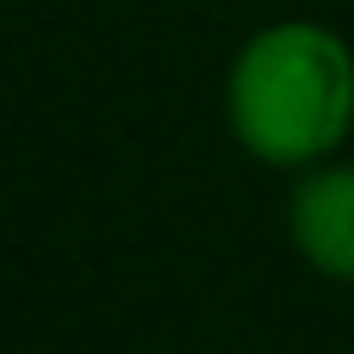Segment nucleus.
Wrapping results in <instances>:
<instances>
[{
  "mask_svg": "<svg viewBox=\"0 0 354 354\" xmlns=\"http://www.w3.org/2000/svg\"><path fill=\"white\" fill-rule=\"evenodd\" d=\"M230 124L261 162H317L354 124L348 44L324 25H274L230 68Z\"/></svg>",
  "mask_w": 354,
  "mask_h": 354,
  "instance_id": "nucleus-1",
  "label": "nucleus"
},
{
  "mask_svg": "<svg viewBox=\"0 0 354 354\" xmlns=\"http://www.w3.org/2000/svg\"><path fill=\"white\" fill-rule=\"evenodd\" d=\"M292 236L330 280H354V168H324L292 199Z\"/></svg>",
  "mask_w": 354,
  "mask_h": 354,
  "instance_id": "nucleus-2",
  "label": "nucleus"
}]
</instances>
